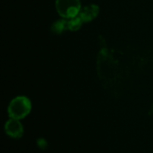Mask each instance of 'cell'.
Returning a JSON list of instances; mask_svg holds the SVG:
<instances>
[{
  "label": "cell",
  "mask_w": 153,
  "mask_h": 153,
  "mask_svg": "<svg viewBox=\"0 0 153 153\" xmlns=\"http://www.w3.org/2000/svg\"><path fill=\"white\" fill-rule=\"evenodd\" d=\"M31 110V104L25 96H17L9 104L7 112L10 118L21 120L27 116Z\"/></svg>",
  "instance_id": "cell-1"
},
{
  "label": "cell",
  "mask_w": 153,
  "mask_h": 153,
  "mask_svg": "<svg viewBox=\"0 0 153 153\" xmlns=\"http://www.w3.org/2000/svg\"><path fill=\"white\" fill-rule=\"evenodd\" d=\"M56 8L59 15L70 19L79 14L81 11L80 0H56Z\"/></svg>",
  "instance_id": "cell-2"
},
{
  "label": "cell",
  "mask_w": 153,
  "mask_h": 153,
  "mask_svg": "<svg viewBox=\"0 0 153 153\" xmlns=\"http://www.w3.org/2000/svg\"><path fill=\"white\" fill-rule=\"evenodd\" d=\"M4 131L8 136L13 139H19L23 135L22 124L18 119H14V118H11L5 123Z\"/></svg>",
  "instance_id": "cell-3"
},
{
  "label": "cell",
  "mask_w": 153,
  "mask_h": 153,
  "mask_svg": "<svg viewBox=\"0 0 153 153\" xmlns=\"http://www.w3.org/2000/svg\"><path fill=\"white\" fill-rule=\"evenodd\" d=\"M99 6L96 5H89L85 7H83L80 13H79V16L82 19L83 22H91V20H93L94 18H96V16L99 14Z\"/></svg>",
  "instance_id": "cell-4"
},
{
  "label": "cell",
  "mask_w": 153,
  "mask_h": 153,
  "mask_svg": "<svg viewBox=\"0 0 153 153\" xmlns=\"http://www.w3.org/2000/svg\"><path fill=\"white\" fill-rule=\"evenodd\" d=\"M82 23H83L82 19L78 14L77 16L70 18L67 21V29L70 30V31H77V30H79L81 28Z\"/></svg>",
  "instance_id": "cell-5"
},
{
  "label": "cell",
  "mask_w": 153,
  "mask_h": 153,
  "mask_svg": "<svg viewBox=\"0 0 153 153\" xmlns=\"http://www.w3.org/2000/svg\"><path fill=\"white\" fill-rule=\"evenodd\" d=\"M67 29V21L65 19H61V20H58L56 22H55L51 27V30L53 32L55 33H62L64 31H65Z\"/></svg>",
  "instance_id": "cell-6"
},
{
  "label": "cell",
  "mask_w": 153,
  "mask_h": 153,
  "mask_svg": "<svg viewBox=\"0 0 153 153\" xmlns=\"http://www.w3.org/2000/svg\"><path fill=\"white\" fill-rule=\"evenodd\" d=\"M37 144H38V146L40 148V149H46L47 148V146H48V143H47V142H46V140L45 139H43V138H40V139H39L38 140V142H37Z\"/></svg>",
  "instance_id": "cell-7"
}]
</instances>
